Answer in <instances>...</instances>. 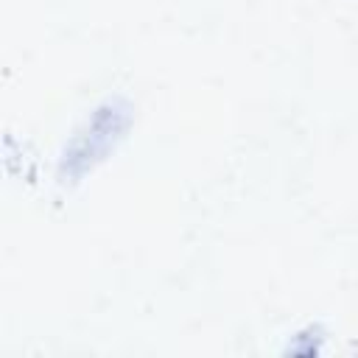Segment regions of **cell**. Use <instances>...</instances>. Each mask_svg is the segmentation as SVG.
I'll return each instance as SVG.
<instances>
[{"instance_id":"cell-1","label":"cell","mask_w":358,"mask_h":358,"mask_svg":"<svg viewBox=\"0 0 358 358\" xmlns=\"http://www.w3.org/2000/svg\"><path fill=\"white\" fill-rule=\"evenodd\" d=\"M117 131H120V115H117V112H103V115H98V120H95L92 129H90V140L76 143V151H73L70 162H73V159H84V162L95 159V157L115 140Z\"/></svg>"}]
</instances>
